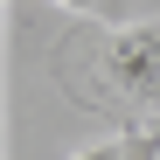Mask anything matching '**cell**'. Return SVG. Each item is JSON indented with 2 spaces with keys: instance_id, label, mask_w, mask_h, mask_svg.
Segmentation results:
<instances>
[{
  "instance_id": "4",
  "label": "cell",
  "mask_w": 160,
  "mask_h": 160,
  "mask_svg": "<svg viewBox=\"0 0 160 160\" xmlns=\"http://www.w3.org/2000/svg\"><path fill=\"white\" fill-rule=\"evenodd\" d=\"M56 7H70V14H104V0H56Z\"/></svg>"
},
{
  "instance_id": "1",
  "label": "cell",
  "mask_w": 160,
  "mask_h": 160,
  "mask_svg": "<svg viewBox=\"0 0 160 160\" xmlns=\"http://www.w3.org/2000/svg\"><path fill=\"white\" fill-rule=\"evenodd\" d=\"M56 84L84 112H112L118 132L160 125V21L98 28L56 49Z\"/></svg>"
},
{
  "instance_id": "3",
  "label": "cell",
  "mask_w": 160,
  "mask_h": 160,
  "mask_svg": "<svg viewBox=\"0 0 160 160\" xmlns=\"http://www.w3.org/2000/svg\"><path fill=\"white\" fill-rule=\"evenodd\" d=\"M70 160H125V132H112V139H98V146L70 153Z\"/></svg>"
},
{
  "instance_id": "2",
  "label": "cell",
  "mask_w": 160,
  "mask_h": 160,
  "mask_svg": "<svg viewBox=\"0 0 160 160\" xmlns=\"http://www.w3.org/2000/svg\"><path fill=\"white\" fill-rule=\"evenodd\" d=\"M125 160H160V132H125Z\"/></svg>"
},
{
  "instance_id": "5",
  "label": "cell",
  "mask_w": 160,
  "mask_h": 160,
  "mask_svg": "<svg viewBox=\"0 0 160 160\" xmlns=\"http://www.w3.org/2000/svg\"><path fill=\"white\" fill-rule=\"evenodd\" d=\"M153 132H160V125H153Z\"/></svg>"
}]
</instances>
